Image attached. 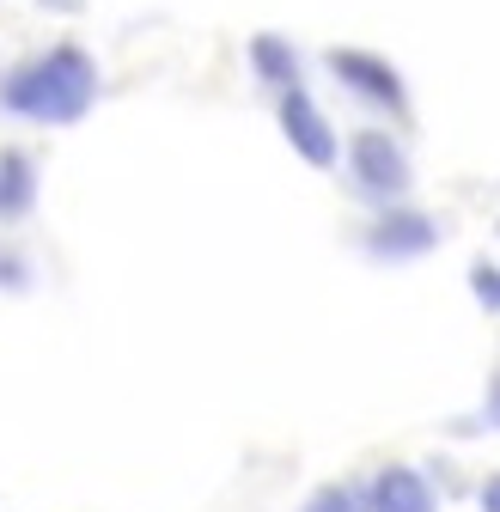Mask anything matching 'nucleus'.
Masks as SVG:
<instances>
[{
  "instance_id": "obj_1",
  "label": "nucleus",
  "mask_w": 500,
  "mask_h": 512,
  "mask_svg": "<svg viewBox=\"0 0 500 512\" xmlns=\"http://www.w3.org/2000/svg\"><path fill=\"white\" fill-rule=\"evenodd\" d=\"M98 98V61L80 49V43H55L0 80V104L25 122H43V128H61V122H80Z\"/></svg>"
},
{
  "instance_id": "obj_2",
  "label": "nucleus",
  "mask_w": 500,
  "mask_h": 512,
  "mask_svg": "<svg viewBox=\"0 0 500 512\" xmlns=\"http://www.w3.org/2000/svg\"><path fill=\"white\" fill-rule=\"evenodd\" d=\"M348 171H354V189L366 202H397L403 189H409V159L403 147L385 135V128H360V135L348 141Z\"/></svg>"
},
{
  "instance_id": "obj_3",
  "label": "nucleus",
  "mask_w": 500,
  "mask_h": 512,
  "mask_svg": "<svg viewBox=\"0 0 500 512\" xmlns=\"http://www.w3.org/2000/svg\"><path fill=\"white\" fill-rule=\"evenodd\" d=\"M330 74L354 92V98H366V104H379V110H391L397 122L409 116V92H403V74L391 68L385 55H372V49H330Z\"/></svg>"
},
{
  "instance_id": "obj_4",
  "label": "nucleus",
  "mask_w": 500,
  "mask_h": 512,
  "mask_svg": "<svg viewBox=\"0 0 500 512\" xmlns=\"http://www.w3.org/2000/svg\"><path fill=\"white\" fill-rule=\"evenodd\" d=\"M281 135H287V147L305 159V165H318V171H330L336 159H342V141H336V128L324 122V110L311 104V92L305 86H281Z\"/></svg>"
},
{
  "instance_id": "obj_5",
  "label": "nucleus",
  "mask_w": 500,
  "mask_h": 512,
  "mask_svg": "<svg viewBox=\"0 0 500 512\" xmlns=\"http://www.w3.org/2000/svg\"><path fill=\"white\" fill-rule=\"evenodd\" d=\"M440 238H446V232H440V220H433V214L385 208L379 220H372V232H366V250L379 256V263H403V256H427Z\"/></svg>"
},
{
  "instance_id": "obj_6",
  "label": "nucleus",
  "mask_w": 500,
  "mask_h": 512,
  "mask_svg": "<svg viewBox=\"0 0 500 512\" xmlns=\"http://www.w3.org/2000/svg\"><path fill=\"white\" fill-rule=\"evenodd\" d=\"M366 500H372V512H433V488H427V476L409 470V464L379 470V476L366 482Z\"/></svg>"
},
{
  "instance_id": "obj_7",
  "label": "nucleus",
  "mask_w": 500,
  "mask_h": 512,
  "mask_svg": "<svg viewBox=\"0 0 500 512\" xmlns=\"http://www.w3.org/2000/svg\"><path fill=\"white\" fill-rule=\"evenodd\" d=\"M250 74H257L263 86H299V55H293V43L287 37H275V31H263V37H250Z\"/></svg>"
},
{
  "instance_id": "obj_8",
  "label": "nucleus",
  "mask_w": 500,
  "mask_h": 512,
  "mask_svg": "<svg viewBox=\"0 0 500 512\" xmlns=\"http://www.w3.org/2000/svg\"><path fill=\"white\" fill-rule=\"evenodd\" d=\"M31 202H37V171H31V159L19 147H7L0 153V220L31 214Z\"/></svg>"
},
{
  "instance_id": "obj_9",
  "label": "nucleus",
  "mask_w": 500,
  "mask_h": 512,
  "mask_svg": "<svg viewBox=\"0 0 500 512\" xmlns=\"http://www.w3.org/2000/svg\"><path fill=\"white\" fill-rule=\"evenodd\" d=\"M305 512H372V500H366V488L330 482V488H318V494L305 500Z\"/></svg>"
},
{
  "instance_id": "obj_10",
  "label": "nucleus",
  "mask_w": 500,
  "mask_h": 512,
  "mask_svg": "<svg viewBox=\"0 0 500 512\" xmlns=\"http://www.w3.org/2000/svg\"><path fill=\"white\" fill-rule=\"evenodd\" d=\"M470 293H476V305H482V311H500V269L470 263Z\"/></svg>"
},
{
  "instance_id": "obj_11",
  "label": "nucleus",
  "mask_w": 500,
  "mask_h": 512,
  "mask_svg": "<svg viewBox=\"0 0 500 512\" xmlns=\"http://www.w3.org/2000/svg\"><path fill=\"white\" fill-rule=\"evenodd\" d=\"M0 287H13V293H19V287H25V269H19V263H13V256H0Z\"/></svg>"
},
{
  "instance_id": "obj_12",
  "label": "nucleus",
  "mask_w": 500,
  "mask_h": 512,
  "mask_svg": "<svg viewBox=\"0 0 500 512\" xmlns=\"http://www.w3.org/2000/svg\"><path fill=\"white\" fill-rule=\"evenodd\" d=\"M476 506H482V512H500V476H488V482H482V494H476Z\"/></svg>"
},
{
  "instance_id": "obj_13",
  "label": "nucleus",
  "mask_w": 500,
  "mask_h": 512,
  "mask_svg": "<svg viewBox=\"0 0 500 512\" xmlns=\"http://www.w3.org/2000/svg\"><path fill=\"white\" fill-rule=\"evenodd\" d=\"M488 427H500V372L488 378Z\"/></svg>"
}]
</instances>
